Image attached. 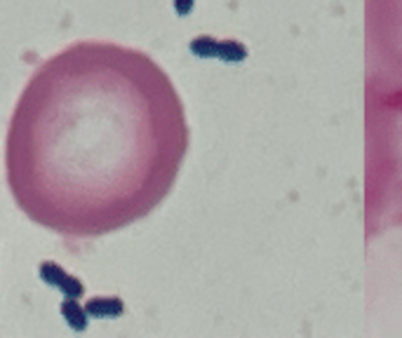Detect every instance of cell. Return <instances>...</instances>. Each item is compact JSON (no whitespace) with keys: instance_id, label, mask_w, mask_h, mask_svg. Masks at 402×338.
Here are the masks:
<instances>
[{"instance_id":"7a4b0ae2","label":"cell","mask_w":402,"mask_h":338,"mask_svg":"<svg viewBox=\"0 0 402 338\" xmlns=\"http://www.w3.org/2000/svg\"><path fill=\"white\" fill-rule=\"evenodd\" d=\"M365 76L367 120H402V0H365Z\"/></svg>"},{"instance_id":"6da1fadb","label":"cell","mask_w":402,"mask_h":338,"mask_svg":"<svg viewBox=\"0 0 402 338\" xmlns=\"http://www.w3.org/2000/svg\"><path fill=\"white\" fill-rule=\"evenodd\" d=\"M189 141L182 97L156 59L80 40L24 85L5 137V179L36 226L104 238L160 207Z\"/></svg>"}]
</instances>
